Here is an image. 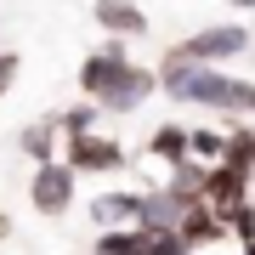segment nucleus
Returning <instances> with one entry per match:
<instances>
[{
	"label": "nucleus",
	"mask_w": 255,
	"mask_h": 255,
	"mask_svg": "<svg viewBox=\"0 0 255 255\" xmlns=\"http://www.w3.org/2000/svg\"><path fill=\"white\" fill-rule=\"evenodd\" d=\"M91 255H97V250H91Z\"/></svg>",
	"instance_id": "25"
},
{
	"label": "nucleus",
	"mask_w": 255,
	"mask_h": 255,
	"mask_svg": "<svg viewBox=\"0 0 255 255\" xmlns=\"http://www.w3.org/2000/svg\"><path fill=\"white\" fill-rule=\"evenodd\" d=\"M11 80H17V57H11V51H0V97L11 91Z\"/></svg>",
	"instance_id": "21"
},
{
	"label": "nucleus",
	"mask_w": 255,
	"mask_h": 255,
	"mask_svg": "<svg viewBox=\"0 0 255 255\" xmlns=\"http://www.w3.org/2000/svg\"><path fill=\"white\" fill-rule=\"evenodd\" d=\"M227 159L255 170V125H244V119H227Z\"/></svg>",
	"instance_id": "18"
},
{
	"label": "nucleus",
	"mask_w": 255,
	"mask_h": 255,
	"mask_svg": "<svg viewBox=\"0 0 255 255\" xmlns=\"http://www.w3.org/2000/svg\"><path fill=\"white\" fill-rule=\"evenodd\" d=\"M159 91V68H142V63H125L119 80L102 91V114H136L147 97Z\"/></svg>",
	"instance_id": "5"
},
{
	"label": "nucleus",
	"mask_w": 255,
	"mask_h": 255,
	"mask_svg": "<svg viewBox=\"0 0 255 255\" xmlns=\"http://www.w3.org/2000/svg\"><path fill=\"white\" fill-rule=\"evenodd\" d=\"M159 91L170 102H193V108L227 114V119H255V80H238L227 68L193 63V57H182L176 46L159 57Z\"/></svg>",
	"instance_id": "1"
},
{
	"label": "nucleus",
	"mask_w": 255,
	"mask_h": 255,
	"mask_svg": "<svg viewBox=\"0 0 255 255\" xmlns=\"http://www.w3.org/2000/svg\"><path fill=\"white\" fill-rule=\"evenodd\" d=\"M74 199H80V170H74L68 159L34 164V176H28V204H34L40 216H68Z\"/></svg>",
	"instance_id": "3"
},
{
	"label": "nucleus",
	"mask_w": 255,
	"mask_h": 255,
	"mask_svg": "<svg viewBox=\"0 0 255 255\" xmlns=\"http://www.w3.org/2000/svg\"><path fill=\"white\" fill-rule=\"evenodd\" d=\"M130 63V51H125V40L119 34H108V46H97L91 57L80 63V97H91V102H102V91L119 80V68Z\"/></svg>",
	"instance_id": "6"
},
{
	"label": "nucleus",
	"mask_w": 255,
	"mask_h": 255,
	"mask_svg": "<svg viewBox=\"0 0 255 255\" xmlns=\"http://www.w3.org/2000/svg\"><path fill=\"white\" fill-rule=\"evenodd\" d=\"M142 199H147V187H108V193H97L91 199L97 233H108V227H142Z\"/></svg>",
	"instance_id": "7"
},
{
	"label": "nucleus",
	"mask_w": 255,
	"mask_h": 255,
	"mask_svg": "<svg viewBox=\"0 0 255 255\" xmlns=\"http://www.w3.org/2000/svg\"><path fill=\"white\" fill-rule=\"evenodd\" d=\"M250 182H255V170H250V164H233V159L210 164L204 204H216V210H233V204H244V199H250Z\"/></svg>",
	"instance_id": "8"
},
{
	"label": "nucleus",
	"mask_w": 255,
	"mask_h": 255,
	"mask_svg": "<svg viewBox=\"0 0 255 255\" xmlns=\"http://www.w3.org/2000/svg\"><path fill=\"white\" fill-rule=\"evenodd\" d=\"M221 216H227V227L238 233V244H250V238H255V204H250V199L233 204V210H221Z\"/></svg>",
	"instance_id": "20"
},
{
	"label": "nucleus",
	"mask_w": 255,
	"mask_h": 255,
	"mask_svg": "<svg viewBox=\"0 0 255 255\" xmlns=\"http://www.w3.org/2000/svg\"><path fill=\"white\" fill-rule=\"evenodd\" d=\"M147 153H153L164 170H170V164H182V159H193V125H176V119L153 125V136H147Z\"/></svg>",
	"instance_id": "13"
},
{
	"label": "nucleus",
	"mask_w": 255,
	"mask_h": 255,
	"mask_svg": "<svg viewBox=\"0 0 255 255\" xmlns=\"http://www.w3.org/2000/svg\"><path fill=\"white\" fill-rule=\"evenodd\" d=\"M238 255H255V238H250V244H238Z\"/></svg>",
	"instance_id": "24"
},
{
	"label": "nucleus",
	"mask_w": 255,
	"mask_h": 255,
	"mask_svg": "<svg viewBox=\"0 0 255 255\" xmlns=\"http://www.w3.org/2000/svg\"><path fill=\"white\" fill-rule=\"evenodd\" d=\"M97 119H102V102H74V108H63V130L68 136H85V130H97Z\"/></svg>",
	"instance_id": "19"
},
{
	"label": "nucleus",
	"mask_w": 255,
	"mask_h": 255,
	"mask_svg": "<svg viewBox=\"0 0 255 255\" xmlns=\"http://www.w3.org/2000/svg\"><path fill=\"white\" fill-rule=\"evenodd\" d=\"M91 17L102 34H119V40H142L147 34V11L136 0H91Z\"/></svg>",
	"instance_id": "9"
},
{
	"label": "nucleus",
	"mask_w": 255,
	"mask_h": 255,
	"mask_svg": "<svg viewBox=\"0 0 255 255\" xmlns=\"http://www.w3.org/2000/svg\"><path fill=\"white\" fill-rule=\"evenodd\" d=\"M193 159H199V164H221V159H227V125H221V130L193 125Z\"/></svg>",
	"instance_id": "16"
},
{
	"label": "nucleus",
	"mask_w": 255,
	"mask_h": 255,
	"mask_svg": "<svg viewBox=\"0 0 255 255\" xmlns=\"http://www.w3.org/2000/svg\"><path fill=\"white\" fill-rule=\"evenodd\" d=\"M227 6H233V11H255V0H227Z\"/></svg>",
	"instance_id": "22"
},
{
	"label": "nucleus",
	"mask_w": 255,
	"mask_h": 255,
	"mask_svg": "<svg viewBox=\"0 0 255 255\" xmlns=\"http://www.w3.org/2000/svg\"><path fill=\"white\" fill-rule=\"evenodd\" d=\"M227 233H233V227H227V216H221L216 204H204V199L193 204V210H187V221H182V238L193 244V255H204L210 244H221Z\"/></svg>",
	"instance_id": "11"
},
{
	"label": "nucleus",
	"mask_w": 255,
	"mask_h": 255,
	"mask_svg": "<svg viewBox=\"0 0 255 255\" xmlns=\"http://www.w3.org/2000/svg\"><path fill=\"white\" fill-rule=\"evenodd\" d=\"M164 187H176L182 199H193V204H199V199H204V187H210V164H199V159H182V164H170Z\"/></svg>",
	"instance_id": "14"
},
{
	"label": "nucleus",
	"mask_w": 255,
	"mask_h": 255,
	"mask_svg": "<svg viewBox=\"0 0 255 255\" xmlns=\"http://www.w3.org/2000/svg\"><path fill=\"white\" fill-rule=\"evenodd\" d=\"M250 46H255V34H250L244 23H210V28H199V34L176 40V51H182V57H193V63H210V68L238 63Z\"/></svg>",
	"instance_id": "2"
},
{
	"label": "nucleus",
	"mask_w": 255,
	"mask_h": 255,
	"mask_svg": "<svg viewBox=\"0 0 255 255\" xmlns=\"http://www.w3.org/2000/svg\"><path fill=\"white\" fill-rule=\"evenodd\" d=\"M97 255H142V227H108V233H97Z\"/></svg>",
	"instance_id": "17"
},
{
	"label": "nucleus",
	"mask_w": 255,
	"mask_h": 255,
	"mask_svg": "<svg viewBox=\"0 0 255 255\" xmlns=\"http://www.w3.org/2000/svg\"><path fill=\"white\" fill-rule=\"evenodd\" d=\"M23 153L34 159V164H51V159H63L57 147H68V130H63V114H46V119H34V125H23Z\"/></svg>",
	"instance_id": "10"
},
{
	"label": "nucleus",
	"mask_w": 255,
	"mask_h": 255,
	"mask_svg": "<svg viewBox=\"0 0 255 255\" xmlns=\"http://www.w3.org/2000/svg\"><path fill=\"white\" fill-rule=\"evenodd\" d=\"M63 159L74 164L80 176H114L125 170V147H119L114 136H102V130H85V136H68Z\"/></svg>",
	"instance_id": "4"
},
{
	"label": "nucleus",
	"mask_w": 255,
	"mask_h": 255,
	"mask_svg": "<svg viewBox=\"0 0 255 255\" xmlns=\"http://www.w3.org/2000/svg\"><path fill=\"white\" fill-rule=\"evenodd\" d=\"M142 255H193L182 227H142Z\"/></svg>",
	"instance_id": "15"
},
{
	"label": "nucleus",
	"mask_w": 255,
	"mask_h": 255,
	"mask_svg": "<svg viewBox=\"0 0 255 255\" xmlns=\"http://www.w3.org/2000/svg\"><path fill=\"white\" fill-rule=\"evenodd\" d=\"M187 210H193V199H182L176 187H147V199H142V227H182L187 221Z\"/></svg>",
	"instance_id": "12"
},
{
	"label": "nucleus",
	"mask_w": 255,
	"mask_h": 255,
	"mask_svg": "<svg viewBox=\"0 0 255 255\" xmlns=\"http://www.w3.org/2000/svg\"><path fill=\"white\" fill-rule=\"evenodd\" d=\"M0 238H11V221H6V216H0Z\"/></svg>",
	"instance_id": "23"
}]
</instances>
